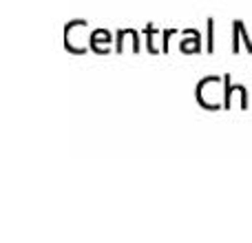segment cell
<instances>
[{
  "instance_id": "obj_2",
  "label": "cell",
  "mask_w": 252,
  "mask_h": 243,
  "mask_svg": "<svg viewBox=\"0 0 252 243\" xmlns=\"http://www.w3.org/2000/svg\"><path fill=\"white\" fill-rule=\"evenodd\" d=\"M199 47H201V35H199V31H195V29L186 31V35H184V40H182V49H184V51L195 53V51H199Z\"/></svg>"
},
{
  "instance_id": "obj_1",
  "label": "cell",
  "mask_w": 252,
  "mask_h": 243,
  "mask_svg": "<svg viewBox=\"0 0 252 243\" xmlns=\"http://www.w3.org/2000/svg\"><path fill=\"white\" fill-rule=\"evenodd\" d=\"M197 100L206 106V109H219L221 102V78L217 75H208L197 84Z\"/></svg>"
}]
</instances>
